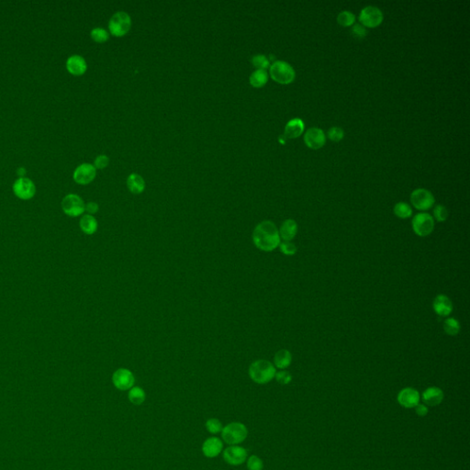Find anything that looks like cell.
Segmentation results:
<instances>
[{"label":"cell","mask_w":470,"mask_h":470,"mask_svg":"<svg viewBox=\"0 0 470 470\" xmlns=\"http://www.w3.org/2000/svg\"><path fill=\"white\" fill-rule=\"evenodd\" d=\"M252 238L255 247L263 252L276 250L281 242L278 228L271 220H264L256 225Z\"/></svg>","instance_id":"1"},{"label":"cell","mask_w":470,"mask_h":470,"mask_svg":"<svg viewBox=\"0 0 470 470\" xmlns=\"http://www.w3.org/2000/svg\"><path fill=\"white\" fill-rule=\"evenodd\" d=\"M276 373L277 370L274 364L264 359L253 362L249 367V377L251 379L260 385H264L272 381Z\"/></svg>","instance_id":"2"},{"label":"cell","mask_w":470,"mask_h":470,"mask_svg":"<svg viewBox=\"0 0 470 470\" xmlns=\"http://www.w3.org/2000/svg\"><path fill=\"white\" fill-rule=\"evenodd\" d=\"M248 430L242 422H231L225 425L221 431V437L224 443L231 445H238L247 438Z\"/></svg>","instance_id":"3"},{"label":"cell","mask_w":470,"mask_h":470,"mask_svg":"<svg viewBox=\"0 0 470 470\" xmlns=\"http://www.w3.org/2000/svg\"><path fill=\"white\" fill-rule=\"evenodd\" d=\"M269 74L275 82L281 85L292 83L296 77L294 68L289 63L284 61L275 62L270 66Z\"/></svg>","instance_id":"4"},{"label":"cell","mask_w":470,"mask_h":470,"mask_svg":"<svg viewBox=\"0 0 470 470\" xmlns=\"http://www.w3.org/2000/svg\"><path fill=\"white\" fill-rule=\"evenodd\" d=\"M435 220L433 216L426 212H421L414 216L412 220V227L414 233L420 237H426L435 230Z\"/></svg>","instance_id":"5"},{"label":"cell","mask_w":470,"mask_h":470,"mask_svg":"<svg viewBox=\"0 0 470 470\" xmlns=\"http://www.w3.org/2000/svg\"><path fill=\"white\" fill-rule=\"evenodd\" d=\"M132 19L129 14L123 11L115 13L109 22L110 33L115 37H122L126 35L131 30Z\"/></svg>","instance_id":"6"},{"label":"cell","mask_w":470,"mask_h":470,"mask_svg":"<svg viewBox=\"0 0 470 470\" xmlns=\"http://www.w3.org/2000/svg\"><path fill=\"white\" fill-rule=\"evenodd\" d=\"M411 202L416 210L425 211L430 210L435 205L434 195L425 189H417L411 194Z\"/></svg>","instance_id":"7"},{"label":"cell","mask_w":470,"mask_h":470,"mask_svg":"<svg viewBox=\"0 0 470 470\" xmlns=\"http://www.w3.org/2000/svg\"><path fill=\"white\" fill-rule=\"evenodd\" d=\"M84 200L76 194H69L63 198L62 209L66 215L70 217H78L85 212Z\"/></svg>","instance_id":"8"},{"label":"cell","mask_w":470,"mask_h":470,"mask_svg":"<svg viewBox=\"0 0 470 470\" xmlns=\"http://www.w3.org/2000/svg\"><path fill=\"white\" fill-rule=\"evenodd\" d=\"M383 13L380 9L374 7L367 6L361 10L359 15V21L363 26L367 28H376L379 26L383 22Z\"/></svg>","instance_id":"9"},{"label":"cell","mask_w":470,"mask_h":470,"mask_svg":"<svg viewBox=\"0 0 470 470\" xmlns=\"http://www.w3.org/2000/svg\"><path fill=\"white\" fill-rule=\"evenodd\" d=\"M13 192L21 199H31L35 196V185L27 177H19L14 182Z\"/></svg>","instance_id":"10"},{"label":"cell","mask_w":470,"mask_h":470,"mask_svg":"<svg viewBox=\"0 0 470 470\" xmlns=\"http://www.w3.org/2000/svg\"><path fill=\"white\" fill-rule=\"evenodd\" d=\"M112 383L119 391H128L134 386L135 378L131 370L119 369L112 375Z\"/></svg>","instance_id":"11"},{"label":"cell","mask_w":470,"mask_h":470,"mask_svg":"<svg viewBox=\"0 0 470 470\" xmlns=\"http://www.w3.org/2000/svg\"><path fill=\"white\" fill-rule=\"evenodd\" d=\"M397 400L399 404L405 409H414L420 403L421 394L414 387H404L399 392Z\"/></svg>","instance_id":"12"},{"label":"cell","mask_w":470,"mask_h":470,"mask_svg":"<svg viewBox=\"0 0 470 470\" xmlns=\"http://www.w3.org/2000/svg\"><path fill=\"white\" fill-rule=\"evenodd\" d=\"M97 175V169L91 164L85 163L75 168L74 172V180L79 185L91 183Z\"/></svg>","instance_id":"13"},{"label":"cell","mask_w":470,"mask_h":470,"mask_svg":"<svg viewBox=\"0 0 470 470\" xmlns=\"http://www.w3.org/2000/svg\"><path fill=\"white\" fill-rule=\"evenodd\" d=\"M246 449L239 445H232L225 449L223 452V459L231 466H241L246 461Z\"/></svg>","instance_id":"14"},{"label":"cell","mask_w":470,"mask_h":470,"mask_svg":"<svg viewBox=\"0 0 470 470\" xmlns=\"http://www.w3.org/2000/svg\"><path fill=\"white\" fill-rule=\"evenodd\" d=\"M304 142L310 149H321L325 145V134L319 128H311L304 134Z\"/></svg>","instance_id":"15"},{"label":"cell","mask_w":470,"mask_h":470,"mask_svg":"<svg viewBox=\"0 0 470 470\" xmlns=\"http://www.w3.org/2000/svg\"><path fill=\"white\" fill-rule=\"evenodd\" d=\"M433 309L438 316L448 317L453 312L454 306L448 296L439 294L435 297L433 301Z\"/></svg>","instance_id":"16"},{"label":"cell","mask_w":470,"mask_h":470,"mask_svg":"<svg viewBox=\"0 0 470 470\" xmlns=\"http://www.w3.org/2000/svg\"><path fill=\"white\" fill-rule=\"evenodd\" d=\"M444 391H442L438 387H427L425 391L422 392L421 399L423 401V404L426 406H438L441 404L444 400Z\"/></svg>","instance_id":"17"},{"label":"cell","mask_w":470,"mask_h":470,"mask_svg":"<svg viewBox=\"0 0 470 470\" xmlns=\"http://www.w3.org/2000/svg\"><path fill=\"white\" fill-rule=\"evenodd\" d=\"M223 448L222 441L218 437H210L202 444V452L208 458H214L220 455Z\"/></svg>","instance_id":"18"},{"label":"cell","mask_w":470,"mask_h":470,"mask_svg":"<svg viewBox=\"0 0 470 470\" xmlns=\"http://www.w3.org/2000/svg\"><path fill=\"white\" fill-rule=\"evenodd\" d=\"M66 68L68 72L74 75H82L88 69L87 62L81 55H72L66 61Z\"/></svg>","instance_id":"19"},{"label":"cell","mask_w":470,"mask_h":470,"mask_svg":"<svg viewBox=\"0 0 470 470\" xmlns=\"http://www.w3.org/2000/svg\"><path fill=\"white\" fill-rule=\"evenodd\" d=\"M298 230H299V227H298L297 221L292 219H288L285 221H283L280 228L278 230L280 239L283 241L292 242V240L296 237L298 233Z\"/></svg>","instance_id":"20"},{"label":"cell","mask_w":470,"mask_h":470,"mask_svg":"<svg viewBox=\"0 0 470 470\" xmlns=\"http://www.w3.org/2000/svg\"><path fill=\"white\" fill-rule=\"evenodd\" d=\"M303 132V120H301L299 118H296L287 123L284 133H285V136L289 139H296V138H299Z\"/></svg>","instance_id":"21"},{"label":"cell","mask_w":470,"mask_h":470,"mask_svg":"<svg viewBox=\"0 0 470 470\" xmlns=\"http://www.w3.org/2000/svg\"><path fill=\"white\" fill-rule=\"evenodd\" d=\"M292 362V355L289 350L287 349H281L276 353L274 356V365L275 367L280 369V370H285L288 369Z\"/></svg>","instance_id":"22"},{"label":"cell","mask_w":470,"mask_h":470,"mask_svg":"<svg viewBox=\"0 0 470 470\" xmlns=\"http://www.w3.org/2000/svg\"><path fill=\"white\" fill-rule=\"evenodd\" d=\"M127 187L132 194L139 195L145 189V179L138 174H132L128 177Z\"/></svg>","instance_id":"23"},{"label":"cell","mask_w":470,"mask_h":470,"mask_svg":"<svg viewBox=\"0 0 470 470\" xmlns=\"http://www.w3.org/2000/svg\"><path fill=\"white\" fill-rule=\"evenodd\" d=\"M80 229L88 235H92L97 231V220L95 217L89 214L84 215L79 221Z\"/></svg>","instance_id":"24"},{"label":"cell","mask_w":470,"mask_h":470,"mask_svg":"<svg viewBox=\"0 0 470 470\" xmlns=\"http://www.w3.org/2000/svg\"><path fill=\"white\" fill-rule=\"evenodd\" d=\"M268 74L265 70H256L251 75L250 84L252 87L260 88L268 83Z\"/></svg>","instance_id":"25"},{"label":"cell","mask_w":470,"mask_h":470,"mask_svg":"<svg viewBox=\"0 0 470 470\" xmlns=\"http://www.w3.org/2000/svg\"><path fill=\"white\" fill-rule=\"evenodd\" d=\"M393 212L396 217L401 220L409 219L413 215V209L408 203L399 202L393 208Z\"/></svg>","instance_id":"26"},{"label":"cell","mask_w":470,"mask_h":470,"mask_svg":"<svg viewBox=\"0 0 470 470\" xmlns=\"http://www.w3.org/2000/svg\"><path fill=\"white\" fill-rule=\"evenodd\" d=\"M444 333L449 336H456L461 330L460 322L455 318H447L443 323Z\"/></svg>","instance_id":"27"},{"label":"cell","mask_w":470,"mask_h":470,"mask_svg":"<svg viewBox=\"0 0 470 470\" xmlns=\"http://www.w3.org/2000/svg\"><path fill=\"white\" fill-rule=\"evenodd\" d=\"M128 398L132 404L141 405L145 402L146 395L141 387H132L129 391Z\"/></svg>","instance_id":"28"},{"label":"cell","mask_w":470,"mask_h":470,"mask_svg":"<svg viewBox=\"0 0 470 470\" xmlns=\"http://www.w3.org/2000/svg\"><path fill=\"white\" fill-rule=\"evenodd\" d=\"M356 22V16L350 11H342L337 17V22L341 26L350 27Z\"/></svg>","instance_id":"29"},{"label":"cell","mask_w":470,"mask_h":470,"mask_svg":"<svg viewBox=\"0 0 470 470\" xmlns=\"http://www.w3.org/2000/svg\"><path fill=\"white\" fill-rule=\"evenodd\" d=\"M90 35H91V38H92L93 40L97 42V43H99V44L105 43L110 38L109 32L103 28H95V29H93Z\"/></svg>","instance_id":"30"},{"label":"cell","mask_w":470,"mask_h":470,"mask_svg":"<svg viewBox=\"0 0 470 470\" xmlns=\"http://www.w3.org/2000/svg\"><path fill=\"white\" fill-rule=\"evenodd\" d=\"M206 429L209 433H211L212 435H216V434H219V433H221L222 431V423L220 422V420L216 419V418H211L209 419L206 422Z\"/></svg>","instance_id":"31"},{"label":"cell","mask_w":470,"mask_h":470,"mask_svg":"<svg viewBox=\"0 0 470 470\" xmlns=\"http://www.w3.org/2000/svg\"><path fill=\"white\" fill-rule=\"evenodd\" d=\"M252 64L255 68H257V70H265L270 67L269 60L263 54H258L252 58Z\"/></svg>","instance_id":"32"},{"label":"cell","mask_w":470,"mask_h":470,"mask_svg":"<svg viewBox=\"0 0 470 470\" xmlns=\"http://www.w3.org/2000/svg\"><path fill=\"white\" fill-rule=\"evenodd\" d=\"M434 220L444 222L448 219V211L444 205H436L434 209Z\"/></svg>","instance_id":"33"},{"label":"cell","mask_w":470,"mask_h":470,"mask_svg":"<svg viewBox=\"0 0 470 470\" xmlns=\"http://www.w3.org/2000/svg\"><path fill=\"white\" fill-rule=\"evenodd\" d=\"M278 247H279L282 254L287 255V256H293L298 252L297 246H296L294 242H292L283 241V242H280V244Z\"/></svg>","instance_id":"34"},{"label":"cell","mask_w":470,"mask_h":470,"mask_svg":"<svg viewBox=\"0 0 470 470\" xmlns=\"http://www.w3.org/2000/svg\"><path fill=\"white\" fill-rule=\"evenodd\" d=\"M264 463L263 460L257 456H251L247 459V469L248 470H263Z\"/></svg>","instance_id":"35"},{"label":"cell","mask_w":470,"mask_h":470,"mask_svg":"<svg viewBox=\"0 0 470 470\" xmlns=\"http://www.w3.org/2000/svg\"><path fill=\"white\" fill-rule=\"evenodd\" d=\"M275 378L280 385H289L292 381V375L287 370H280L276 373Z\"/></svg>","instance_id":"36"},{"label":"cell","mask_w":470,"mask_h":470,"mask_svg":"<svg viewBox=\"0 0 470 470\" xmlns=\"http://www.w3.org/2000/svg\"><path fill=\"white\" fill-rule=\"evenodd\" d=\"M327 135H328V138L330 140H332L333 141H340L343 140V136H344V132H343V129L339 127H333L329 129V131L327 132Z\"/></svg>","instance_id":"37"},{"label":"cell","mask_w":470,"mask_h":470,"mask_svg":"<svg viewBox=\"0 0 470 470\" xmlns=\"http://www.w3.org/2000/svg\"><path fill=\"white\" fill-rule=\"evenodd\" d=\"M110 164V159L108 156L106 155H99L97 156L96 160H95V166L94 167L97 168V169H104L105 167H108Z\"/></svg>","instance_id":"38"},{"label":"cell","mask_w":470,"mask_h":470,"mask_svg":"<svg viewBox=\"0 0 470 470\" xmlns=\"http://www.w3.org/2000/svg\"><path fill=\"white\" fill-rule=\"evenodd\" d=\"M352 32L357 38H364L366 35V30L365 27L360 24H355L352 28Z\"/></svg>","instance_id":"39"},{"label":"cell","mask_w":470,"mask_h":470,"mask_svg":"<svg viewBox=\"0 0 470 470\" xmlns=\"http://www.w3.org/2000/svg\"><path fill=\"white\" fill-rule=\"evenodd\" d=\"M414 409H415V413L420 417L426 416L427 414H428V412H429L428 406L425 404H422V403H419Z\"/></svg>","instance_id":"40"},{"label":"cell","mask_w":470,"mask_h":470,"mask_svg":"<svg viewBox=\"0 0 470 470\" xmlns=\"http://www.w3.org/2000/svg\"><path fill=\"white\" fill-rule=\"evenodd\" d=\"M85 211H87L88 214H89V215H93V214L97 213V211H98V205H97V203L88 202V204H86V206H85Z\"/></svg>","instance_id":"41"},{"label":"cell","mask_w":470,"mask_h":470,"mask_svg":"<svg viewBox=\"0 0 470 470\" xmlns=\"http://www.w3.org/2000/svg\"><path fill=\"white\" fill-rule=\"evenodd\" d=\"M17 174H18V176L24 177L25 175H26V170H25V168H24V167H19L18 169V171H17Z\"/></svg>","instance_id":"42"}]
</instances>
